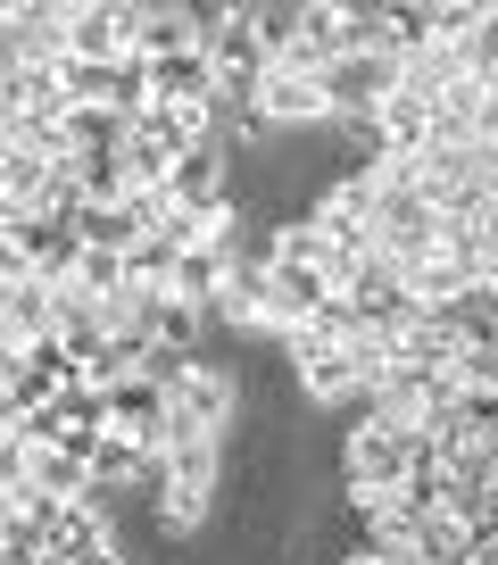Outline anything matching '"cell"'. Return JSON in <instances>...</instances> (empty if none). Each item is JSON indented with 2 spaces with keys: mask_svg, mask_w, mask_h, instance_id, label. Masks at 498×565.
<instances>
[{
  "mask_svg": "<svg viewBox=\"0 0 498 565\" xmlns=\"http://www.w3.org/2000/svg\"><path fill=\"white\" fill-rule=\"evenodd\" d=\"M432 458H441V449H432L424 424L374 416V424H357L349 441H340V491L349 499H399L415 482V466H432Z\"/></svg>",
  "mask_w": 498,
  "mask_h": 565,
  "instance_id": "obj_1",
  "label": "cell"
},
{
  "mask_svg": "<svg viewBox=\"0 0 498 565\" xmlns=\"http://www.w3.org/2000/svg\"><path fill=\"white\" fill-rule=\"evenodd\" d=\"M0 258H25L42 282L75 291V266H84V233L51 225V216H0Z\"/></svg>",
  "mask_w": 498,
  "mask_h": 565,
  "instance_id": "obj_2",
  "label": "cell"
},
{
  "mask_svg": "<svg viewBox=\"0 0 498 565\" xmlns=\"http://www.w3.org/2000/svg\"><path fill=\"white\" fill-rule=\"evenodd\" d=\"M399 84H408V67H399V58H382V51H349L340 67H324V100H333V125H366Z\"/></svg>",
  "mask_w": 498,
  "mask_h": 565,
  "instance_id": "obj_3",
  "label": "cell"
},
{
  "mask_svg": "<svg viewBox=\"0 0 498 565\" xmlns=\"http://www.w3.org/2000/svg\"><path fill=\"white\" fill-rule=\"evenodd\" d=\"M133 0H67V58H84V67H117V58H133Z\"/></svg>",
  "mask_w": 498,
  "mask_h": 565,
  "instance_id": "obj_4",
  "label": "cell"
},
{
  "mask_svg": "<svg viewBox=\"0 0 498 565\" xmlns=\"http://www.w3.org/2000/svg\"><path fill=\"white\" fill-rule=\"evenodd\" d=\"M208 58H216V75L225 84H241V92H258L267 84V42H258V9L249 0H232V9H208Z\"/></svg>",
  "mask_w": 498,
  "mask_h": 565,
  "instance_id": "obj_5",
  "label": "cell"
},
{
  "mask_svg": "<svg viewBox=\"0 0 498 565\" xmlns=\"http://www.w3.org/2000/svg\"><path fill=\"white\" fill-rule=\"evenodd\" d=\"M9 67H67V0H9Z\"/></svg>",
  "mask_w": 498,
  "mask_h": 565,
  "instance_id": "obj_6",
  "label": "cell"
},
{
  "mask_svg": "<svg viewBox=\"0 0 498 565\" xmlns=\"http://www.w3.org/2000/svg\"><path fill=\"white\" fill-rule=\"evenodd\" d=\"M225 416H232V374H216V366H183L175 374V416H166V441L175 433H225ZM166 441H159V458H166Z\"/></svg>",
  "mask_w": 498,
  "mask_h": 565,
  "instance_id": "obj_7",
  "label": "cell"
},
{
  "mask_svg": "<svg viewBox=\"0 0 498 565\" xmlns=\"http://www.w3.org/2000/svg\"><path fill=\"white\" fill-rule=\"evenodd\" d=\"M9 482H34V491H51V499H91L100 491L84 449H25V441H9Z\"/></svg>",
  "mask_w": 498,
  "mask_h": 565,
  "instance_id": "obj_8",
  "label": "cell"
},
{
  "mask_svg": "<svg viewBox=\"0 0 498 565\" xmlns=\"http://www.w3.org/2000/svg\"><path fill=\"white\" fill-rule=\"evenodd\" d=\"M374 134H382V150H391V159H424L432 134H441V108H432V92L399 84L391 100L374 108Z\"/></svg>",
  "mask_w": 498,
  "mask_h": 565,
  "instance_id": "obj_9",
  "label": "cell"
},
{
  "mask_svg": "<svg viewBox=\"0 0 498 565\" xmlns=\"http://www.w3.org/2000/svg\"><path fill=\"white\" fill-rule=\"evenodd\" d=\"M340 300V282H333V266H291V258H274V317H267V333H300L316 308H333Z\"/></svg>",
  "mask_w": 498,
  "mask_h": 565,
  "instance_id": "obj_10",
  "label": "cell"
},
{
  "mask_svg": "<svg viewBox=\"0 0 498 565\" xmlns=\"http://www.w3.org/2000/svg\"><path fill=\"white\" fill-rule=\"evenodd\" d=\"M192 51H208V18H199V9H142V18H133V58H142V67L192 58Z\"/></svg>",
  "mask_w": 498,
  "mask_h": 565,
  "instance_id": "obj_11",
  "label": "cell"
},
{
  "mask_svg": "<svg viewBox=\"0 0 498 565\" xmlns=\"http://www.w3.org/2000/svg\"><path fill=\"white\" fill-rule=\"evenodd\" d=\"M258 108H267L274 125H333L324 75H291V67H267V84H258Z\"/></svg>",
  "mask_w": 498,
  "mask_h": 565,
  "instance_id": "obj_12",
  "label": "cell"
},
{
  "mask_svg": "<svg viewBox=\"0 0 498 565\" xmlns=\"http://www.w3.org/2000/svg\"><path fill=\"white\" fill-rule=\"evenodd\" d=\"M58 167L34 159V150H0V216H34L42 200H51Z\"/></svg>",
  "mask_w": 498,
  "mask_h": 565,
  "instance_id": "obj_13",
  "label": "cell"
},
{
  "mask_svg": "<svg viewBox=\"0 0 498 565\" xmlns=\"http://www.w3.org/2000/svg\"><path fill=\"white\" fill-rule=\"evenodd\" d=\"M474 282H481V266H474V258H457V249H432L424 266H408L415 308H448L457 291H474Z\"/></svg>",
  "mask_w": 498,
  "mask_h": 565,
  "instance_id": "obj_14",
  "label": "cell"
},
{
  "mask_svg": "<svg viewBox=\"0 0 498 565\" xmlns=\"http://www.w3.org/2000/svg\"><path fill=\"white\" fill-rule=\"evenodd\" d=\"M225 159H232V150H225V141H208V150H192V159H183L175 167V209H232V200H225Z\"/></svg>",
  "mask_w": 498,
  "mask_h": 565,
  "instance_id": "obj_15",
  "label": "cell"
},
{
  "mask_svg": "<svg viewBox=\"0 0 498 565\" xmlns=\"http://www.w3.org/2000/svg\"><path fill=\"white\" fill-rule=\"evenodd\" d=\"M133 300H142V317H150V341H159V350L192 358V341H199V324H208V308L175 300V291H133Z\"/></svg>",
  "mask_w": 498,
  "mask_h": 565,
  "instance_id": "obj_16",
  "label": "cell"
},
{
  "mask_svg": "<svg viewBox=\"0 0 498 565\" xmlns=\"http://www.w3.org/2000/svg\"><path fill=\"white\" fill-rule=\"evenodd\" d=\"M91 482H159V449L142 441V433H108L100 449H91Z\"/></svg>",
  "mask_w": 498,
  "mask_h": 565,
  "instance_id": "obj_17",
  "label": "cell"
},
{
  "mask_svg": "<svg viewBox=\"0 0 498 565\" xmlns=\"http://www.w3.org/2000/svg\"><path fill=\"white\" fill-rule=\"evenodd\" d=\"M67 141H75V159L124 150V141H133V108H75V117H67Z\"/></svg>",
  "mask_w": 498,
  "mask_h": 565,
  "instance_id": "obj_18",
  "label": "cell"
},
{
  "mask_svg": "<svg viewBox=\"0 0 498 565\" xmlns=\"http://www.w3.org/2000/svg\"><path fill=\"white\" fill-rule=\"evenodd\" d=\"M274 258H291V266H340V242L316 225V216H300V225H274Z\"/></svg>",
  "mask_w": 498,
  "mask_h": 565,
  "instance_id": "obj_19",
  "label": "cell"
},
{
  "mask_svg": "<svg viewBox=\"0 0 498 565\" xmlns=\"http://www.w3.org/2000/svg\"><path fill=\"white\" fill-rule=\"evenodd\" d=\"M258 9V42H267V58L283 67V51L300 42V25H307V0H249Z\"/></svg>",
  "mask_w": 498,
  "mask_h": 565,
  "instance_id": "obj_20",
  "label": "cell"
},
{
  "mask_svg": "<svg viewBox=\"0 0 498 565\" xmlns=\"http://www.w3.org/2000/svg\"><path fill=\"white\" fill-rule=\"evenodd\" d=\"M75 233H84V249H133V242H150V233L133 225V209H84V216H75Z\"/></svg>",
  "mask_w": 498,
  "mask_h": 565,
  "instance_id": "obj_21",
  "label": "cell"
},
{
  "mask_svg": "<svg viewBox=\"0 0 498 565\" xmlns=\"http://www.w3.org/2000/svg\"><path fill=\"white\" fill-rule=\"evenodd\" d=\"M175 258H183V249L166 242V233L133 242V249H124V266H133V291H166V282H175Z\"/></svg>",
  "mask_w": 498,
  "mask_h": 565,
  "instance_id": "obj_22",
  "label": "cell"
},
{
  "mask_svg": "<svg viewBox=\"0 0 498 565\" xmlns=\"http://www.w3.org/2000/svg\"><path fill=\"white\" fill-rule=\"evenodd\" d=\"M216 508V491H192V482H159V524L166 532H199Z\"/></svg>",
  "mask_w": 498,
  "mask_h": 565,
  "instance_id": "obj_23",
  "label": "cell"
},
{
  "mask_svg": "<svg viewBox=\"0 0 498 565\" xmlns=\"http://www.w3.org/2000/svg\"><path fill=\"white\" fill-rule=\"evenodd\" d=\"M474 141H481V150H498V92L474 108Z\"/></svg>",
  "mask_w": 498,
  "mask_h": 565,
  "instance_id": "obj_24",
  "label": "cell"
},
{
  "mask_svg": "<svg viewBox=\"0 0 498 565\" xmlns=\"http://www.w3.org/2000/svg\"><path fill=\"white\" fill-rule=\"evenodd\" d=\"M490 275H498V266H490Z\"/></svg>",
  "mask_w": 498,
  "mask_h": 565,
  "instance_id": "obj_25",
  "label": "cell"
}]
</instances>
